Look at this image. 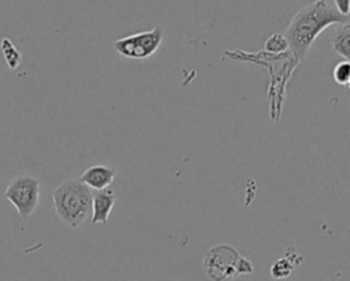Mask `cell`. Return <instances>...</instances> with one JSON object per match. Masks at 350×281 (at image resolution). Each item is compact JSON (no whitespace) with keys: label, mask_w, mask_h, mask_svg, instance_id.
<instances>
[{"label":"cell","mask_w":350,"mask_h":281,"mask_svg":"<svg viewBox=\"0 0 350 281\" xmlns=\"http://www.w3.org/2000/svg\"><path fill=\"white\" fill-rule=\"evenodd\" d=\"M347 86H349V88H350V81H349V84H347Z\"/></svg>","instance_id":"cell-14"},{"label":"cell","mask_w":350,"mask_h":281,"mask_svg":"<svg viewBox=\"0 0 350 281\" xmlns=\"http://www.w3.org/2000/svg\"><path fill=\"white\" fill-rule=\"evenodd\" d=\"M0 48H1V52H3L7 66L11 70H16L22 62V53L18 51V48L14 45V42L8 37L1 38Z\"/></svg>","instance_id":"cell-10"},{"label":"cell","mask_w":350,"mask_h":281,"mask_svg":"<svg viewBox=\"0 0 350 281\" xmlns=\"http://www.w3.org/2000/svg\"><path fill=\"white\" fill-rule=\"evenodd\" d=\"M41 184L33 175H19L11 180L5 188V199L15 207L22 219H27L40 203Z\"/></svg>","instance_id":"cell-5"},{"label":"cell","mask_w":350,"mask_h":281,"mask_svg":"<svg viewBox=\"0 0 350 281\" xmlns=\"http://www.w3.org/2000/svg\"><path fill=\"white\" fill-rule=\"evenodd\" d=\"M335 10L343 15V16H349L350 15V0H335L332 1Z\"/></svg>","instance_id":"cell-13"},{"label":"cell","mask_w":350,"mask_h":281,"mask_svg":"<svg viewBox=\"0 0 350 281\" xmlns=\"http://www.w3.org/2000/svg\"><path fill=\"white\" fill-rule=\"evenodd\" d=\"M331 47L336 55L350 63V23L335 27L331 36Z\"/></svg>","instance_id":"cell-9"},{"label":"cell","mask_w":350,"mask_h":281,"mask_svg":"<svg viewBox=\"0 0 350 281\" xmlns=\"http://www.w3.org/2000/svg\"><path fill=\"white\" fill-rule=\"evenodd\" d=\"M202 267L211 281H232L254 271L253 263L230 244H217L208 249Z\"/></svg>","instance_id":"cell-3"},{"label":"cell","mask_w":350,"mask_h":281,"mask_svg":"<svg viewBox=\"0 0 350 281\" xmlns=\"http://www.w3.org/2000/svg\"><path fill=\"white\" fill-rule=\"evenodd\" d=\"M302 262V256L295 251L294 247L287 248V254L278 258L269 269V274L273 280H284L290 277L294 269Z\"/></svg>","instance_id":"cell-8"},{"label":"cell","mask_w":350,"mask_h":281,"mask_svg":"<svg viewBox=\"0 0 350 281\" xmlns=\"http://www.w3.org/2000/svg\"><path fill=\"white\" fill-rule=\"evenodd\" d=\"M332 77H334V81L338 85H347L349 81H350V63L346 62V60L339 62L334 67Z\"/></svg>","instance_id":"cell-12"},{"label":"cell","mask_w":350,"mask_h":281,"mask_svg":"<svg viewBox=\"0 0 350 281\" xmlns=\"http://www.w3.org/2000/svg\"><path fill=\"white\" fill-rule=\"evenodd\" d=\"M116 203V196L113 189L107 188L103 191H96L93 193V201H92V223H101L107 225L109 214Z\"/></svg>","instance_id":"cell-7"},{"label":"cell","mask_w":350,"mask_h":281,"mask_svg":"<svg viewBox=\"0 0 350 281\" xmlns=\"http://www.w3.org/2000/svg\"><path fill=\"white\" fill-rule=\"evenodd\" d=\"M116 175V170L111 166L104 164H94L88 167L81 175L79 181L85 184L88 188L103 191L109 188V185L113 182V178Z\"/></svg>","instance_id":"cell-6"},{"label":"cell","mask_w":350,"mask_h":281,"mask_svg":"<svg viewBox=\"0 0 350 281\" xmlns=\"http://www.w3.org/2000/svg\"><path fill=\"white\" fill-rule=\"evenodd\" d=\"M349 16L340 15L332 1L319 0L301 8L291 19L284 32L288 48L295 62H301L317 36L331 25H343Z\"/></svg>","instance_id":"cell-1"},{"label":"cell","mask_w":350,"mask_h":281,"mask_svg":"<svg viewBox=\"0 0 350 281\" xmlns=\"http://www.w3.org/2000/svg\"><path fill=\"white\" fill-rule=\"evenodd\" d=\"M264 47H265V49H267L268 52H271V53H282V52H284V51L288 49L287 40L284 38V36L278 34V33L271 34V36L267 38Z\"/></svg>","instance_id":"cell-11"},{"label":"cell","mask_w":350,"mask_h":281,"mask_svg":"<svg viewBox=\"0 0 350 281\" xmlns=\"http://www.w3.org/2000/svg\"><path fill=\"white\" fill-rule=\"evenodd\" d=\"M163 36V27L154 26L150 30L134 33L115 40L113 49L119 56L126 59H148L160 48Z\"/></svg>","instance_id":"cell-4"},{"label":"cell","mask_w":350,"mask_h":281,"mask_svg":"<svg viewBox=\"0 0 350 281\" xmlns=\"http://www.w3.org/2000/svg\"><path fill=\"white\" fill-rule=\"evenodd\" d=\"M52 199L59 219L72 229L79 228L92 217L93 192L79 180H66L59 184Z\"/></svg>","instance_id":"cell-2"}]
</instances>
